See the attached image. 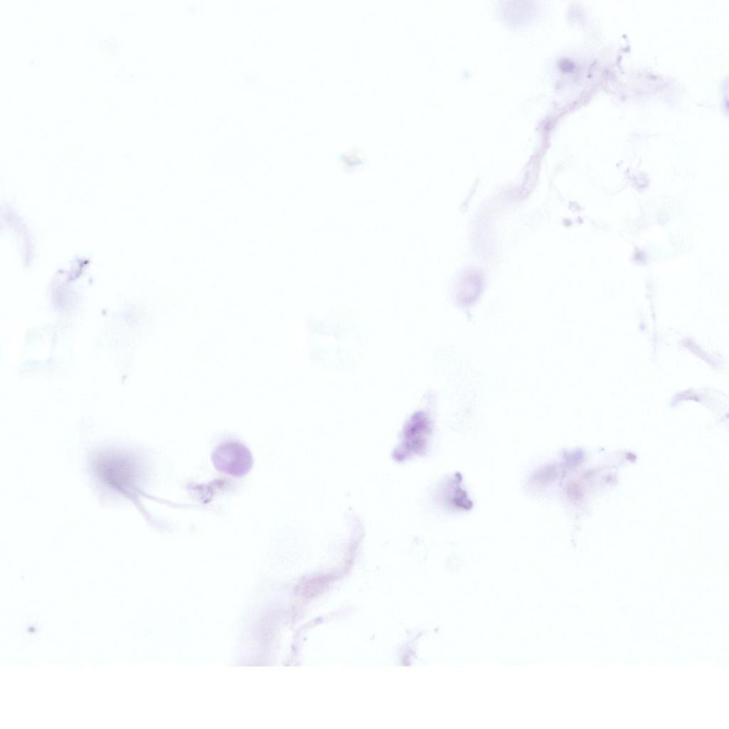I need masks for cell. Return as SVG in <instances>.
<instances>
[{
    "label": "cell",
    "instance_id": "6da1fadb",
    "mask_svg": "<svg viewBox=\"0 0 729 729\" xmlns=\"http://www.w3.org/2000/svg\"><path fill=\"white\" fill-rule=\"evenodd\" d=\"M135 464L134 454L106 449L93 453L89 465L98 483L131 499L137 493Z\"/></svg>",
    "mask_w": 729,
    "mask_h": 729
},
{
    "label": "cell",
    "instance_id": "7a4b0ae2",
    "mask_svg": "<svg viewBox=\"0 0 729 729\" xmlns=\"http://www.w3.org/2000/svg\"><path fill=\"white\" fill-rule=\"evenodd\" d=\"M211 459L218 471L234 477L244 476L253 463L249 449L237 441H229L219 445L213 451Z\"/></svg>",
    "mask_w": 729,
    "mask_h": 729
}]
</instances>
